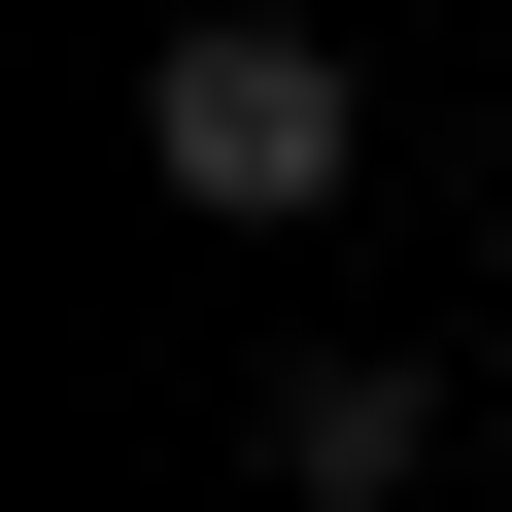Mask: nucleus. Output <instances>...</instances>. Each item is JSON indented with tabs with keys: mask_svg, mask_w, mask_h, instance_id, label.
Instances as JSON below:
<instances>
[{
	"mask_svg": "<svg viewBox=\"0 0 512 512\" xmlns=\"http://www.w3.org/2000/svg\"><path fill=\"white\" fill-rule=\"evenodd\" d=\"M137 171H171L205 239H308V205L376 171V69L274 35V0H205V35H137Z\"/></svg>",
	"mask_w": 512,
	"mask_h": 512,
	"instance_id": "nucleus-1",
	"label": "nucleus"
},
{
	"mask_svg": "<svg viewBox=\"0 0 512 512\" xmlns=\"http://www.w3.org/2000/svg\"><path fill=\"white\" fill-rule=\"evenodd\" d=\"M274 478H308V512H410V478H444V376H410V342H308V376H274Z\"/></svg>",
	"mask_w": 512,
	"mask_h": 512,
	"instance_id": "nucleus-2",
	"label": "nucleus"
}]
</instances>
